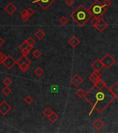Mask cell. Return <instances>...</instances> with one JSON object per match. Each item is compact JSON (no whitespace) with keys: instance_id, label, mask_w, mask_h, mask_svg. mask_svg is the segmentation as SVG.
<instances>
[{"instance_id":"21","label":"cell","mask_w":118,"mask_h":133,"mask_svg":"<svg viewBox=\"0 0 118 133\" xmlns=\"http://www.w3.org/2000/svg\"><path fill=\"white\" fill-rule=\"evenodd\" d=\"M59 22L63 26H66L69 23V20H68V18L66 16H62L59 18Z\"/></svg>"},{"instance_id":"39","label":"cell","mask_w":118,"mask_h":133,"mask_svg":"<svg viewBox=\"0 0 118 133\" xmlns=\"http://www.w3.org/2000/svg\"><path fill=\"white\" fill-rule=\"evenodd\" d=\"M4 44V39H3L2 37H0V47H2V45Z\"/></svg>"},{"instance_id":"28","label":"cell","mask_w":118,"mask_h":133,"mask_svg":"<svg viewBox=\"0 0 118 133\" xmlns=\"http://www.w3.org/2000/svg\"><path fill=\"white\" fill-rule=\"evenodd\" d=\"M20 66V69L23 72H25L27 71L28 69V67H29V65H28L27 64H25V63H23V64H21L19 65Z\"/></svg>"},{"instance_id":"11","label":"cell","mask_w":118,"mask_h":133,"mask_svg":"<svg viewBox=\"0 0 118 133\" xmlns=\"http://www.w3.org/2000/svg\"><path fill=\"white\" fill-rule=\"evenodd\" d=\"M4 10L8 15H11L17 10V7L12 2H10L6 6L5 8H4Z\"/></svg>"},{"instance_id":"35","label":"cell","mask_w":118,"mask_h":133,"mask_svg":"<svg viewBox=\"0 0 118 133\" xmlns=\"http://www.w3.org/2000/svg\"><path fill=\"white\" fill-rule=\"evenodd\" d=\"M65 3H66V4L67 6H72L74 4L75 2H74V0H66Z\"/></svg>"},{"instance_id":"34","label":"cell","mask_w":118,"mask_h":133,"mask_svg":"<svg viewBox=\"0 0 118 133\" xmlns=\"http://www.w3.org/2000/svg\"><path fill=\"white\" fill-rule=\"evenodd\" d=\"M27 12H28V14L31 17L32 15H34L35 14V10L32 9V8H28L27 9Z\"/></svg>"},{"instance_id":"16","label":"cell","mask_w":118,"mask_h":133,"mask_svg":"<svg viewBox=\"0 0 118 133\" xmlns=\"http://www.w3.org/2000/svg\"><path fill=\"white\" fill-rule=\"evenodd\" d=\"M94 85H95L96 87H97V88L99 89H102L106 86V84L102 79L100 78L99 79L98 81H97L94 83Z\"/></svg>"},{"instance_id":"18","label":"cell","mask_w":118,"mask_h":133,"mask_svg":"<svg viewBox=\"0 0 118 133\" xmlns=\"http://www.w3.org/2000/svg\"><path fill=\"white\" fill-rule=\"evenodd\" d=\"M47 118L49 119V121H50L51 123H55V122H56V121L58 120L59 116L53 111V112H52L51 114H50L48 117H47Z\"/></svg>"},{"instance_id":"30","label":"cell","mask_w":118,"mask_h":133,"mask_svg":"<svg viewBox=\"0 0 118 133\" xmlns=\"http://www.w3.org/2000/svg\"><path fill=\"white\" fill-rule=\"evenodd\" d=\"M99 19H100V18H97V17H93V18L91 19V24L94 27H95L96 25L98 24L99 21Z\"/></svg>"},{"instance_id":"32","label":"cell","mask_w":118,"mask_h":133,"mask_svg":"<svg viewBox=\"0 0 118 133\" xmlns=\"http://www.w3.org/2000/svg\"><path fill=\"white\" fill-rule=\"evenodd\" d=\"M28 47H29V46H28V44L27 41H26V40H25L24 42H23L22 44H20L19 48H20V50H23V49H26V48H28Z\"/></svg>"},{"instance_id":"20","label":"cell","mask_w":118,"mask_h":133,"mask_svg":"<svg viewBox=\"0 0 118 133\" xmlns=\"http://www.w3.org/2000/svg\"><path fill=\"white\" fill-rule=\"evenodd\" d=\"M85 94H86V92L82 89H78L75 91V95H77V96L79 97V98H83V97H84Z\"/></svg>"},{"instance_id":"22","label":"cell","mask_w":118,"mask_h":133,"mask_svg":"<svg viewBox=\"0 0 118 133\" xmlns=\"http://www.w3.org/2000/svg\"><path fill=\"white\" fill-rule=\"evenodd\" d=\"M34 73L37 76H41L42 74H44V70L40 66H38V67H37L36 69H35Z\"/></svg>"},{"instance_id":"41","label":"cell","mask_w":118,"mask_h":133,"mask_svg":"<svg viewBox=\"0 0 118 133\" xmlns=\"http://www.w3.org/2000/svg\"><path fill=\"white\" fill-rule=\"evenodd\" d=\"M0 12H1V11H0Z\"/></svg>"},{"instance_id":"12","label":"cell","mask_w":118,"mask_h":133,"mask_svg":"<svg viewBox=\"0 0 118 133\" xmlns=\"http://www.w3.org/2000/svg\"><path fill=\"white\" fill-rule=\"evenodd\" d=\"M68 43L73 48H76L80 43V39H79L78 37H77L75 35H73L71 38H69L68 40Z\"/></svg>"},{"instance_id":"27","label":"cell","mask_w":118,"mask_h":133,"mask_svg":"<svg viewBox=\"0 0 118 133\" xmlns=\"http://www.w3.org/2000/svg\"><path fill=\"white\" fill-rule=\"evenodd\" d=\"M2 91L3 94H4L5 96H8V95L11 92V89H10V88L9 87V86H5L2 89Z\"/></svg>"},{"instance_id":"9","label":"cell","mask_w":118,"mask_h":133,"mask_svg":"<svg viewBox=\"0 0 118 133\" xmlns=\"http://www.w3.org/2000/svg\"><path fill=\"white\" fill-rule=\"evenodd\" d=\"M83 81H84L83 78L77 74H75L72 77L71 80V83L75 87H79L80 85L82 84Z\"/></svg>"},{"instance_id":"19","label":"cell","mask_w":118,"mask_h":133,"mask_svg":"<svg viewBox=\"0 0 118 133\" xmlns=\"http://www.w3.org/2000/svg\"><path fill=\"white\" fill-rule=\"evenodd\" d=\"M35 37H37L38 39H42L45 37V33L42 29H39L37 32L35 33Z\"/></svg>"},{"instance_id":"3","label":"cell","mask_w":118,"mask_h":133,"mask_svg":"<svg viewBox=\"0 0 118 133\" xmlns=\"http://www.w3.org/2000/svg\"><path fill=\"white\" fill-rule=\"evenodd\" d=\"M89 12L93 17L102 18V15L107 11V7L102 4L99 0H95L88 8Z\"/></svg>"},{"instance_id":"29","label":"cell","mask_w":118,"mask_h":133,"mask_svg":"<svg viewBox=\"0 0 118 133\" xmlns=\"http://www.w3.org/2000/svg\"><path fill=\"white\" fill-rule=\"evenodd\" d=\"M32 49V47H28V48L24 49L21 50V51H22V55H24V56H27L28 55L30 54V51H31Z\"/></svg>"},{"instance_id":"38","label":"cell","mask_w":118,"mask_h":133,"mask_svg":"<svg viewBox=\"0 0 118 133\" xmlns=\"http://www.w3.org/2000/svg\"><path fill=\"white\" fill-rule=\"evenodd\" d=\"M26 14H28L27 10H26V9H24V10H22V12H20V15H21V16H22V15H26Z\"/></svg>"},{"instance_id":"23","label":"cell","mask_w":118,"mask_h":133,"mask_svg":"<svg viewBox=\"0 0 118 133\" xmlns=\"http://www.w3.org/2000/svg\"><path fill=\"white\" fill-rule=\"evenodd\" d=\"M53 112V111L50 108H49V107H47V108H46L44 109V110L43 111V114H44L45 116H46V117H48V116L51 114Z\"/></svg>"},{"instance_id":"31","label":"cell","mask_w":118,"mask_h":133,"mask_svg":"<svg viewBox=\"0 0 118 133\" xmlns=\"http://www.w3.org/2000/svg\"><path fill=\"white\" fill-rule=\"evenodd\" d=\"M3 83L6 86H9V85H10L12 83V81L10 78L7 77V78H6L3 81Z\"/></svg>"},{"instance_id":"37","label":"cell","mask_w":118,"mask_h":133,"mask_svg":"<svg viewBox=\"0 0 118 133\" xmlns=\"http://www.w3.org/2000/svg\"><path fill=\"white\" fill-rule=\"evenodd\" d=\"M6 56L3 54L2 52H0V64H3V62L5 59Z\"/></svg>"},{"instance_id":"36","label":"cell","mask_w":118,"mask_h":133,"mask_svg":"<svg viewBox=\"0 0 118 133\" xmlns=\"http://www.w3.org/2000/svg\"><path fill=\"white\" fill-rule=\"evenodd\" d=\"M22 17V19L24 22H27L28 20H29L30 17V16L28 14H26V15H22V16H21Z\"/></svg>"},{"instance_id":"5","label":"cell","mask_w":118,"mask_h":133,"mask_svg":"<svg viewBox=\"0 0 118 133\" xmlns=\"http://www.w3.org/2000/svg\"><path fill=\"white\" fill-rule=\"evenodd\" d=\"M11 108H12L11 106L6 101H3L0 103V113L4 116L6 115L10 112Z\"/></svg>"},{"instance_id":"1","label":"cell","mask_w":118,"mask_h":133,"mask_svg":"<svg viewBox=\"0 0 118 133\" xmlns=\"http://www.w3.org/2000/svg\"><path fill=\"white\" fill-rule=\"evenodd\" d=\"M84 98L99 114L102 113L105 109L117 99L108 87L99 89L95 85L86 92Z\"/></svg>"},{"instance_id":"33","label":"cell","mask_w":118,"mask_h":133,"mask_svg":"<svg viewBox=\"0 0 118 133\" xmlns=\"http://www.w3.org/2000/svg\"><path fill=\"white\" fill-rule=\"evenodd\" d=\"M103 4L106 7H108V6H110L112 4V2H111V0H104L103 2Z\"/></svg>"},{"instance_id":"40","label":"cell","mask_w":118,"mask_h":133,"mask_svg":"<svg viewBox=\"0 0 118 133\" xmlns=\"http://www.w3.org/2000/svg\"><path fill=\"white\" fill-rule=\"evenodd\" d=\"M33 2H34V3H37V0H34V1H33Z\"/></svg>"},{"instance_id":"6","label":"cell","mask_w":118,"mask_h":133,"mask_svg":"<svg viewBox=\"0 0 118 133\" xmlns=\"http://www.w3.org/2000/svg\"><path fill=\"white\" fill-rule=\"evenodd\" d=\"M16 64V60H15L12 56H6L5 59L3 62V64L8 69H10L12 66Z\"/></svg>"},{"instance_id":"4","label":"cell","mask_w":118,"mask_h":133,"mask_svg":"<svg viewBox=\"0 0 118 133\" xmlns=\"http://www.w3.org/2000/svg\"><path fill=\"white\" fill-rule=\"evenodd\" d=\"M102 62L106 69H110L116 62V60L111 54H106L101 59Z\"/></svg>"},{"instance_id":"14","label":"cell","mask_w":118,"mask_h":133,"mask_svg":"<svg viewBox=\"0 0 118 133\" xmlns=\"http://www.w3.org/2000/svg\"><path fill=\"white\" fill-rule=\"evenodd\" d=\"M89 78L91 81H92L93 83H95L97 81H98L99 79L101 78L100 73H99V72H97V71H95V70H94V72L89 76Z\"/></svg>"},{"instance_id":"26","label":"cell","mask_w":118,"mask_h":133,"mask_svg":"<svg viewBox=\"0 0 118 133\" xmlns=\"http://www.w3.org/2000/svg\"><path fill=\"white\" fill-rule=\"evenodd\" d=\"M42 52H41V51H39V49H35L34 51L32 52V56H34V58H37V59H38V58H39L40 57L42 56Z\"/></svg>"},{"instance_id":"8","label":"cell","mask_w":118,"mask_h":133,"mask_svg":"<svg viewBox=\"0 0 118 133\" xmlns=\"http://www.w3.org/2000/svg\"><path fill=\"white\" fill-rule=\"evenodd\" d=\"M108 26V23L105 21V20L102 19V18H100L99 19V21L98 24L96 25L95 27L96 29H97L99 31V32H103L105 30L107 29V27Z\"/></svg>"},{"instance_id":"2","label":"cell","mask_w":118,"mask_h":133,"mask_svg":"<svg viewBox=\"0 0 118 133\" xmlns=\"http://www.w3.org/2000/svg\"><path fill=\"white\" fill-rule=\"evenodd\" d=\"M70 17L78 26H84L93 16L83 4H80L72 12Z\"/></svg>"},{"instance_id":"15","label":"cell","mask_w":118,"mask_h":133,"mask_svg":"<svg viewBox=\"0 0 118 133\" xmlns=\"http://www.w3.org/2000/svg\"><path fill=\"white\" fill-rule=\"evenodd\" d=\"M23 63H25V64H27L28 65H30V64H31V61L28 58L27 56H25L22 55V56L20 57V58L16 61V64L20 65V64H23Z\"/></svg>"},{"instance_id":"25","label":"cell","mask_w":118,"mask_h":133,"mask_svg":"<svg viewBox=\"0 0 118 133\" xmlns=\"http://www.w3.org/2000/svg\"><path fill=\"white\" fill-rule=\"evenodd\" d=\"M24 101V103H26L27 105H30V104L33 102V99H32V97L31 96L28 95L27 96L25 97Z\"/></svg>"},{"instance_id":"17","label":"cell","mask_w":118,"mask_h":133,"mask_svg":"<svg viewBox=\"0 0 118 133\" xmlns=\"http://www.w3.org/2000/svg\"><path fill=\"white\" fill-rule=\"evenodd\" d=\"M111 91L113 92V94L115 95V96L118 98V82H115V83L113 84V85L109 87Z\"/></svg>"},{"instance_id":"13","label":"cell","mask_w":118,"mask_h":133,"mask_svg":"<svg viewBox=\"0 0 118 133\" xmlns=\"http://www.w3.org/2000/svg\"><path fill=\"white\" fill-rule=\"evenodd\" d=\"M93 126L97 130H100L102 128H103L104 126H105V123L100 118H97L94 121Z\"/></svg>"},{"instance_id":"24","label":"cell","mask_w":118,"mask_h":133,"mask_svg":"<svg viewBox=\"0 0 118 133\" xmlns=\"http://www.w3.org/2000/svg\"><path fill=\"white\" fill-rule=\"evenodd\" d=\"M26 41H27V43L28 44V46L30 47H33V46H34V44H35V39L33 38L32 37H29L27 39H26Z\"/></svg>"},{"instance_id":"7","label":"cell","mask_w":118,"mask_h":133,"mask_svg":"<svg viewBox=\"0 0 118 133\" xmlns=\"http://www.w3.org/2000/svg\"><path fill=\"white\" fill-rule=\"evenodd\" d=\"M56 0H37V3L42 9L46 10Z\"/></svg>"},{"instance_id":"10","label":"cell","mask_w":118,"mask_h":133,"mask_svg":"<svg viewBox=\"0 0 118 133\" xmlns=\"http://www.w3.org/2000/svg\"><path fill=\"white\" fill-rule=\"evenodd\" d=\"M91 67H92L95 71L100 72L102 69L104 67V66L103 63L102 62L101 60L97 59L91 64Z\"/></svg>"}]
</instances>
